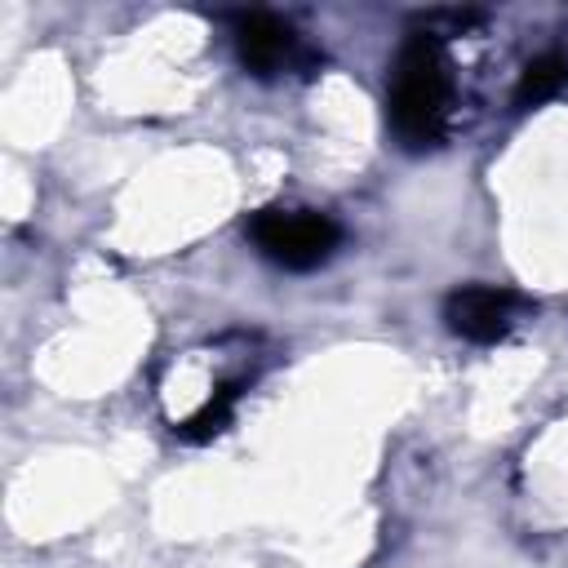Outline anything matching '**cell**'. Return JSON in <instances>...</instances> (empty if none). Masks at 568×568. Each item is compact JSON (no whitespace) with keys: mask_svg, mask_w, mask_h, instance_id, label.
<instances>
[{"mask_svg":"<svg viewBox=\"0 0 568 568\" xmlns=\"http://www.w3.org/2000/svg\"><path fill=\"white\" fill-rule=\"evenodd\" d=\"M448 102H453V80H448V62L439 49V36H413L390 71V93H386V111H390V129L408 151H426L444 138L448 129Z\"/></svg>","mask_w":568,"mask_h":568,"instance_id":"obj_1","label":"cell"},{"mask_svg":"<svg viewBox=\"0 0 568 568\" xmlns=\"http://www.w3.org/2000/svg\"><path fill=\"white\" fill-rule=\"evenodd\" d=\"M248 235L284 271H311L328 262L333 248L342 244V226L315 209H262L248 222Z\"/></svg>","mask_w":568,"mask_h":568,"instance_id":"obj_2","label":"cell"},{"mask_svg":"<svg viewBox=\"0 0 568 568\" xmlns=\"http://www.w3.org/2000/svg\"><path fill=\"white\" fill-rule=\"evenodd\" d=\"M444 320L457 337L466 342H497L506 337L510 320H515V293L506 288H488V284H470V288H457L448 302H444Z\"/></svg>","mask_w":568,"mask_h":568,"instance_id":"obj_3","label":"cell"},{"mask_svg":"<svg viewBox=\"0 0 568 568\" xmlns=\"http://www.w3.org/2000/svg\"><path fill=\"white\" fill-rule=\"evenodd\" d=\"M235 49L253 75H275L293 58V31L266 13H248L235 27Z\"/></svg>","mask_w":568,"mask_h":568,"instance_id":"obj_4","label":"cell"},{"mask_svg":"<svg viewBox=\"0 0 568 568\" xmlns=\"http://www.w3.org/2000/svg\"><path fill=\"white\" fill-rule=\"evenodd\" d=\"M564 89H568V58L564 53H541V58H532L524 67V75L515 84V102L519 106H537V102H546V98H555Z\"/></svg>","mask_w":568,"mask_h":568,"instance_id":"obj_5","label":"cell"},{"mask_svg":"<svg viewBox=\"0 0 568 568\" xmlns=\"http://www.w3.org/2000/svg\"><path fill=\"white\" fill-rule=\"evenodd\" d=\"M231 404H235V386H222L195 417H186V422L178 426V435H182V439H209V435H217V430L231 422Z\"/></svg>","mask_w":568,"mask_h":568,"instance_id":"obj_6","label":"cell"}]
</instances>
